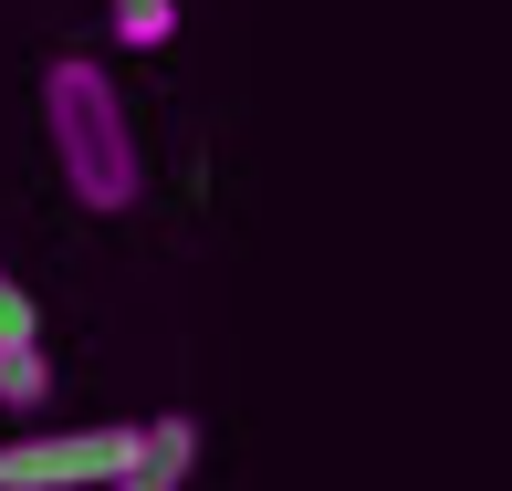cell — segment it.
I'll list each match as a JSON object with an SVG mask.
<instances>
[{
	"mask_svg": "<svg viewBox=\"0 0 512 491\" xmlns=\"http://www.w3.org/2000/svg\"><path fill=\"white\" fill-rule=\"evenodd\" d=\"M189 460H199V418L168 408V418H147V450H136L105 491H189Z\"/></svg>",
	"mask_w": 512,
	"mask_h": 491,
	"instance_id": "obj_3",
	"label": "cell"
},
{
	"mask_svg": "<svg viewBox=\"0 0 512 491\" xmlns=\"http://www.w3.org/2000/svg\"><path fill=\"white\" fill-rule=\"evenodd\" d=\"M147 450V418H84V429H21L0 439V491H105Z\"/></svg>",
	"mask_w": 512,
	"mask_h": 491,
	"instance_id": "obj_2",
	"label": "cell"
},
{
	"mask_svg": "<svg viewBox=\"0 0 512 491\" xmlns=\"http://www.w3.org/2000/svg\"><path fill=\"white\" fill-rule=\"evenodd\" d=\"M0 345H42V303L11 283V272H0Z\"/></svg>",
	"mask_w": 512,
	"mask_h": 491,
	"instance_id": "obj_6",
	"label": "cell"
},
{
	"mask_svg": "<svg viewBox=\"0 0 512 491\" xmlns=\"http://www.w3.org/2000/svg\"><path fill=\"white\" fill-rule=\"evenodd\" d=\"M42 136H53V168H63V189H74V209L126 220V209L147 199V147H136L126 84H115L95 53H53L42 63Z\"/></svg>",
	"mask_w": 512,
	"mask_h": 491,
	"instance_id": "obj_1",
	"label": "cell"
},
{
	"mask_svg": "<svg viewBox=\"0 0 512 491\" xmlns=\"http://www.w3.org/2000/svg\"><path fill=\"white\" fill-rule=\"evenodd\" d=\"M105 21H115L126 53H168L178 42V0H105Z\"/></svg>",
	"mask_w": 512,
	"mask_h": 491,
	"instance_id": "obj_5",
	"label": "cell"
},
{
	"mask_svg": "<svg viewBox=\"0 0 512 491\" xmlns=\"http://www.w3.org/2000/svg\"><path fill=\"white\" fill-rule=\"evenodd\" d=\"M53 408V345H0V418Z\"/></svg>",
	"mask_w": 512,
	"mask_h": 491,
	"instance_id": "obj_4",
	"label": "cell"
}]
</instances>
